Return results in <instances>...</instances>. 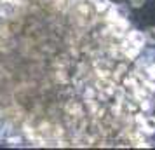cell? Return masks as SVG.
Masks as SVG:
<instances>
[{"label": "cell", "mask_w": 155, "mask_h": 150, "mask_svg": "<svg viewBox=\"0 0 155 150\" xmlns=\"http://www.w3.org/2000/svg\"><path fill=\"white\" fill-rule=\"evenodd\" d=\"M145 2H147V0H129V5L134 7V9H138V7H143Z\"/></svg>", "instance_id": "cell-7"}, {"label": "cell", "mask_w": 155, "mask_h": 150, "mask_svg": "<svg viewBox=\"0 0 155 150\" xmlns=\"http://www.w3.org/2000/svg\"><path fill=\"white\" fill-rule=\"evenodd\" d=\"M140 129H141V133H145V135H153L155 133V115L145 117V122H143V126Z\"/></svg>", "instance_id": "cell-2"}, {"label": "cell", "mask_w": 155, "mask_h": 150, "mask_svg": "<svg viewBox=\"0 0 155 150\" xmlns=\"http://www.w3.org/2000/svg\"><path fill=\"white\" fill-rule=\"evenodd\" d=\"M153 100L152 98H147V100H141L140 101V108L143 110V112H152L153 110Z\"/></svg>", "instance_id": "cell-3"}, {"label": "cell", "mask_w": 155, "mask_h": 150, "mask_svg": "<svg viewBox=\"0 0 155 150\" xmlns=\"http://www.w3.org/2000/svg\"><path fill=\"white\" fill-rule=\"evenodd\" d=\"M96 93H98L96 87H85L82 94H84V100H94L96 98Z\"/></svg>", "instance_id": "cell-5"}, {"label": "cell", "mask_w": 155, "mask_h": 150, "mask_svg": "<svg viewBox=\"0 0 155 150\" xmlns=\"http://www.w3.org/2000/svg\"><path fill=\"white\" fill-rule=\"evenodd\" d=\"M143 86L147 87L152 94H155V80L153 79H145L143 80Z\"/></svg>", "instance_id": "cell-6"}, {"label": "cell", "mask_w": 155, "mask_h": 150, "mask_svg": "<svg viewBox=\"0 0 155 150\" xmlns=\"http://www.w3.org/2000/svg\"><path fill=\"white\" fill-rule=\"evenodd\" d=\"M124 38H126L129 44H133V45H136V47H141V49H143V47H145V44H147L145 33L140 32V30H131V32H126Z\"/></svg>", "instance_id": "cell-1"}, {"label": "cell", "mask_w": 155, "mask_h": 150, "mask_svg": "<svg viewBox=\"0 0 155 150\" xmlns=\"http://www.w3.org/2000/svg\"><path fill=\"white\" fill-rule=\"evenodd\" d=\"M143 33H145L147 42H148V44H153V45H155V26H148V28L145 30Z\"/></svg>", "instance_id": "cell-4"}]
</instances>
